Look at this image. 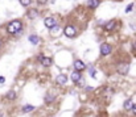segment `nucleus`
<instances>
[{
	"instance_id": "3",
	"label": "nucleus",
	"mask_w": 136,
	"mask_h": 117,
	"mask_svg": "<svg viewBox=\"0 0 136 117\" xmlns=\"http://www.w3.org/2000/svg\"><path fill=\"white\" fill-rule=\"evenodd\" d=\"M111 51H112V46H111V45L106 44V42L100 45V54H102V55H108Z\"/></svg>"
},
{
	"instance_id": "17",
	"label": "nucleus",
	"mask_w": 136,
	"mask_h": 117,
	"mask_svg": "<svg viewBox=\"0 0 136 117\" xmlns=\"http://www.w3.org/2000/svg\"><path fill=\"white\" fill-rule=\"evenodd\" d=\"M53 100H54V95L48 93V95L45 96V101H46V103H50V101H53Z\"/></svg>"
},
{
	"instance_id": "25",
	"label": "nucleus",
	"mask_w": 136,
	"mask_h": 117,
	"mask_svg": "<svg viewBox=\"0 0 136 117\" xmlns=\"http://www.w3.org/2000/svg\"><path fill=\"white\" fill-rule=\"evenodd\" d=\"M0 117H3V115H1V113H0Z\"/></svg>"
},
{
	"instance_id": "9",
	"label": "nucleus",
	"mask_w": 136,
	"mask_h": 117,
	"mask_svg": "<svg viewBox=\"0 0 136 117\" xmlns=\"http://www.w3.org/2000/svg\"><path fill=\"white\" fill-rule=\"evenodd\" d=\"M52 63H53V61H52V58H42V61H41V64H42L44 67H49L52 66Z\"/></svg>"
},
{
	"instance_id": "15",
	"label": "nucleus",
	"mask_w": 136,
	"mask_h": 117,
	"mask_svg": "<svg viewBox=\"0 0 136 117\" xmlns=\"http://www.w3.org/2000/svg\"><path fill=\"white\" fill-rule=\"evenodd\" d=\"M7 99H9V100H15L16 99V92L15 91H9V92L7 93Z\"/></svg>"
},
{
	"instance_id": "16",
	"label": "nucleus",
	"mask_w": 136,
	"mask_h": 117,
	"mask_svg": "<svg viewBox=\"0 0 136 117\" xmlns=\"http://www.w3.org/2000/svg\"><path fill=\"white\" fill-rule=\"evenodd\" d=\"M33 109H34L33 105H24V107H22V112H24V113L31 112V110H33Z\"/></svg>"
},
{
	"instance_id": "26",
	"label": "nucleus",
	"mask_w": 136,
	"mask_h": 117,
	"mask_svg": "<svg viewBox=\"0 0 136 117\" xmlns=\"http://www.w3.org/2000/svg\"><path fill=\"white\" fill-rule=\"evenodd\" d=\"M0 44H1V42H0Z\"/></svg>"
},
{
	"instance_id": "18",
	"label": "nucleus",
	"mask_w": 136,
	"mask_h": 117,
	"mask_svg": "<svg viewBox=\"0 0 136 117\" xmlns=\"http://www.w3.org/2000/svg\"><path fill=\"white\" fill-rule=\"evenodd\" d=\"M89 74H90V76H91V78H94V79L96 78V71H95V69H93V67H90Z\"/></svg>"
},
{
	"instance_id": "4",
	"label": "nucleus",
	"mask_w": 136,
	"mask_h": 117,
	"mask_svg": "<svg viewBox=\"0 0 136 117\" xmlns=\"http://www.w3.org/2000/svg\"><path fill=\"white\" fill-rule=\"evenodd\" d=\"M44 24H45V27H46L48 29H52L54 25L57 24V18H54V17H46L44 20Z\"/></svg>"
},
{
	"instance_id": "21",
	"label": "nucleus",
	"mask_w": 136,
	"mask_h": 117,
	"mask_svg": "<svg viewBox=\"0 0 136 117\" xmlns=\"http://www.w3.org/2000/svg\"><path fill=\"white\" fill-rule=\"evenodd\" d=\"M4 82H5V78L4 76H0V84H3Z\"/></svg>"
},
{
	"instance_id": "12",
	"label": "nucleus",
	"mask_w": 136,
	"mask_h": 117,
	"mask_svg": "<svg viewBox=\"0 0 136 117\" xmlns=\"http://www.w3.org/2000/svg\"><path fill=\"white\" fill-rule=\"evenodd\" d=\"M132 107H134V103H132L131 99H128V100H126V101H124V109L126 110H131Z\"/></svg>"
},
{
	"instance_id": "5",
	"label": "nucleus",
	"mask_w": 136,
	"mask_h": 117,
	"mask_svg": "<svg viewBox=\"0 0 136 117\" xmlns=\"http://www.w3.org/2000/svg\"><path fill=\"white\" fill-rule=\"evenodd\" d=\"M56 82H57V84H60V86H63V84H66V82H67V76L65 75V74H61V75H58L56 78Z\"/></svg>"
},
{
	"instance_id": "24",
	"label": "nucleus",
	"mask_w": 136,
	"mask_h": 117,
	"mask_svg": "<svg viewBox=\"0 0 136 117\" xmlns=\"http://www.w3.org/2000/svg\"><path fill=\"white\" fill-rule=\"evenodd\" d=\"M42 58H44V54H40V55H38V61H40V62L42 61Z\"/></svg>"
},
{
	"instance_id": "1",
	"label": "nucleus",
	"mask_w": 136,
	"mask_h": 117,
	"mask_svg": "<svg viewBox=\"0 0 136 117\" xmlns=\"http://www.w3.org/2000/svg\"><path fill=\"white\" fill-rule=\"evenodd\" d=\"M21 29H22V24L19 20H13L7 25V32L9 34H17L21 32Z\"/></svg>"
},
{
	"instance_id": "2",
	"label": "nucleus",
	"mask_w": 136,
	"mask_h": 117,
	"mask_svg": "<svg viewBox=\"0 0 136 117\" xmlns=\"http://www.w3.org/2000/svg\"><path fill=\"white\" fill-rule=\"evenodd\" d=\"M63 33L66 37H74L77 34V28L74 25H67L66 28L63 29Z\"/></svg>"
},
{
	"instance_id": "19",
	"label": "nucleus",
	"mask_w": 136,
	"mask_h": 117,
	"mask_svg": "<svg viewBox=\"0 0 136 117\" xmlns=\"http://www.w3.org/2000/svg\"><path fill=\"white\" fill-rule=\"evenodd\" d=\"M31 1H32V0H20L21 5H24V7H28V5L31 4Z\"/></svg>"
},
{
	"instance_id": "7",
	"label": "nucleus",
	"mask_w": 136,
	"mask_h": 117,
	"mask_svg": "<svg viewBox=\"0 0 136 117\" xmlns=\"http://www.w3.org/2000/svg\"><path fill=\"white\" fill-rule=\"evenodd\" d=\"M85 67H86V64L83 63L82 61H75V62H74V69L77 71H82Z\"/></svg>"
},
{
	"instance_id": "23",
	"label": "nucleus",
	"mask_w": 136,
	"mask_h": 117,
	"mask_svg": "<svg viewBox=\"0 0 136 117\" xmlns=\"http://www.w3.org/2000/svg\"><path fill=\"white\" fill-rule=\"evenodd\" d=\"M37 1H38V4H45L48 0H37Z\"/></svg>"
},
{
	"instance_id": "11",
	"label": "nucleus",
	"mask_w": 136,
	"mask_h": 117,
	"mask_svg": "<svg viewBox=\"0 0 136 117\" xmlns=\"http://www.w3.org/2000/svg\"><path fill=\"white\" fill-rule=\"evenodd\" d=\"M81 78H82V76H81V72H79V71H74V72L72 74V80H73V82H77V83H78V80L81 79Z\"/></svg>"
},
{
	"instance_id": "20",
	"label": "nucleus",
	"mask_w": 136,
	"mask_h": 117,
	"mask_svg": "<svg viewBox=\"0 0 136 117\" xmlns=\"http://www.w3.org/2000/svg\"><path fill=\"white\" fill-rule=\"evenodd\" d=\"M132 8H134V4L131 3V4H129L128 7H127V9H126V12H127V13H128V12H131V11H132Z\"/></svg>"
},
{
	"instance_id": "8",
	"label": "nucleus",
	"mask_w": 136,
	"mask_h": 117,
	"mask_svg": "<svg viewBox=\"0 0 136 117\" xmlns=\"http://www.w3.org/2000/svg\"><path fill=\"white\" fill-rule=\"evenodd\" d=\"M100 4V0H89L87 1V5H89L90 8H98V5Z\"/></svg>"
},
{
	"instance_id": "22",
	"label": "nucleus",
	"mask_w": 136,
	"mask_h": 117,
	"mask_svg": "<svg viewBox=\"0 0 136 117\" xmlns=\"http://www.w3.org/2000/svg\"><path fill=\"white\" fill-rule=\"evenodd\" d=\"M131 110H132V112H134L135 115H136V104H135V103H134V107H132V109H131Z\"/></svg>"
},
{
	"instance_id": "14",
	"label": "nucleus",
	"mask_w": 136,
	"mask_h": 117,
	"mask_svg": "<svg viewBox=\"0 0 136 117\" xmlns=\"http://www.w3.org/2000/svg\"><path fill=\"white\" fill-rule=\"evenodd\" d=\"M115 27V21L114 20H110L108 22H106V27H105V29L106 30H112V28Z\"/></svg>"
},
{
	"instance_id": "13",
	"label": "nucleus",
	"mask_w": 136,
	"mask_h": 117,
	"mask_svg": "<svg viewBox=\"0 0 136 117\" xmlns=\"http://www.w3.org/2000/svg\"><path fill=\"white\" fill-rule=\"evenodd\" d=\"M37 16H38V12L36 9H31V11L28 12V17L32 18V20H33V18H37Z\"/></svg>"
},
{
	"instance_id": "10",
	"label": "nucleus",
	"mask_w": 136,
	"mask_h": 117,
	"mask_svg": "<svg viewBox=\"0 0 136 117\" xmlns=\"http://www.w3.org/2000/svg\"><path fill=\"white\" fill-rule=\"evenodd\" d=\"M29 42L33 44V45H37L38 42H40V38H38L36 34H31V36H29Z\"/></svg>"
},
{
	"instance_id": "6",
	"label": "nucleus",
	"mask_w": 136,
	"mask_h": 117,
	"mask_svg": "<svg viewBox=\"0 0 136 117\" xmlns=\"http://www.w3.org/2000/svg\"><path fill=\"white\" fill-rule=\"evenodd\" d=\"M128 69H129V66H128V63H122V64H119L118 66V71L120 74H127L128 72Z\"/></svg>"
}]
</instances>
